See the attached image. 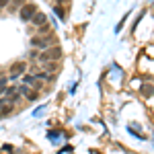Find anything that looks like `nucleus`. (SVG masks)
<instances>
[{
  "label": "nucleus",
  "mask_w": 154,
  "mask_h": 154,
  "mask_svg": "<svg viewBox=\"0 0 154 154\" xmlns=\"http://www.w3.org/2000/svg\"><path fill=\"white\" fill-rule=\"evenodd\" d=\"M8 2H11V0H0V6H6Z\"/></svg>",
  "instance_id": "obj_11"
},
{
  "label": "nucleus",
  "mask_w": 154,
  "mask_h": 154,
  "mask_svg": "<svg viewBox=\"0 0 154 154\" xmlns=\"http://www.w3.org/2000/svg\"><path fill=\"white\" fill-rule=\"evenodd\" d=\"M56 12H58V17H60V19H66V14H64V11H62L60 6H56Z\"/></svg>",
  "instance_id": "obj_9"
},
{
  "label": "nucleus",
  "mask_w": 154,
  "mask_h": 154,
  "mask_svg": "<svg viewBox=\"0 0 154 154\" xmlns=\"http://www.w3.org/2000/svg\"><path fill=\"white\" fill-rule=\"evenodd\" d=\"M31 21H33V23H35L37 27H41V25H45V23H48V14H45V12H35Z\"/></svg>",
  "instance_id": "obj_5"
},
{
  "label": "nucleus",
  "mask_w": 154,
  "mask_h": 154,
  "mask_svg": "<svg viewBox=\"0 0 154 154\" xmlns=\"http://www.w3.org/2000/svg\"><path fill=\"white\" fill-rule=\"evenodd\" d=\"M31 45H35V48H43V49H48V37H45V35L33 37V39H31Z\"/></svg>",
  "instance_id": "obj_4"
},
{
  "label": "nucleus",
  "mask_w": 154,
  "mask_h": 154,
  "mask_svg": "<svg viewBox=\"0 0 154 154\" xmlns=\"http://www.w3.org/2000/svg\"><path fill=\"white\" fill-rule=\"evenodd\" d=\"M23 80H25V84H31V86H35V88L39 86V82H37V78L33 76V74H27V76H25Z\"/></svg>",
  "instance_id": "obj_7"
},
{
  "label": "nucleus",
  "mask_w": 154,
  "mask_h": 154,
  "mask_svg": "<svg viewBox=\"0 0 154 154\" xmlns=\"http://www.w3.org/2000/svg\"><path fill=\"white\" fill-rule=\"evenodd\" d=\"M27 99H29V101H37V93H29Z\"/></svg>",
  "instance_id": "obj_10"
},
{
  "label": "nucleus",
  "mask_w": 154,
  "mask_h": 154,
  "mask_svg": "<svg viewBox=\"0 0 154 154\" xmlns=\"http://www.w3.org/2000/svg\"><path fill=\"white\" fill-rule=\"evenodd\" d=\"M64 56V51H62V48H49V49H45L41 56H39V62L41 64H48V62H56V60H60Z\"/></svg>",
  "instance_id": "obj_1"
},
{
  "label": "nucleus",
  "mask_w": 154,
  "mask_h": 154,
  "mask_svg": "<svg viewBox=\"0 0 154 154\" xmlns=\"http://www.w3.org/2000/svg\"><path fill=\"white\" fill-rule=\"evenodd\" d=\"M35 12H37L35 4H25L23 8H21V19H23V21H31Z\"/></svg>",
  "instance_id": "obj_2"
},
{
  "label": "nucleus",
  "mask_w": 154,
  "mask_h": 154,
  "mask_svg": "<svg viewBox=\"0 0 154 154\" xmlns=\"http://www.w3.org/2000/svg\"><path fill=\"white\" fill-rule=\"evenodd\" d=\"M25 70H27V64H25V62H17V64L11 68V78H12V80H14V78H19Z\"/></svg>",
  "instance_id": "obj_3"
},
{
  "label": "nucleus",
  "mask_w": 154,
  "mask_h": 154,
  "mask_svg": "<svg viewBox=\"0 0 154 154\" xmlns=\"http://www.w3.org/2000/svg\"><path fill=\"white\" fill-rule=\"evenodd\" d=\"M48 31H49L48 23H45V25H41V27H39V33H41V35H45V33H48Z\"/></svg>",
  "instance_id": "obj_8"
},
{
  "label": "nucleus",
  "mask_w": 154,
  "mask_h": 154,
  "mask_svg": "<svg viewBox=\"0 0 154 154\" xmlns=\"http://www.w3.org/2000/svg\"><path fill=\"white\" fill-rule=\"evenodd\" d=\"M12 109H14V103H11L8 99H0V111L2 113H11Z\"/></svg>",
  "instance_id": "obj_6"
}]
</instances>
